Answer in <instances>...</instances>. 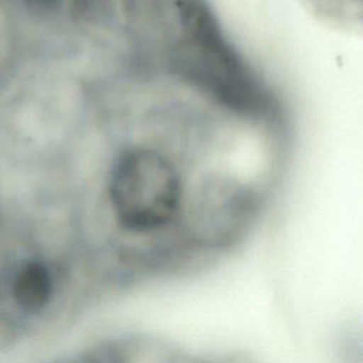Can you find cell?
Masks as SVG:
<instances>
[{
  "instance_id": "6da1fadb",
  "label": "cell",
  "mask_w": 363,
  "mask_h": 363,
  "mask_svg": "<svg viewBox=\"0 0 363 363\" xmlns=\"http://www.w3.org/2000/svg\"><path fill=\"white\" fill-rule=\"evenodd\" d=\"M54 294V278L48 267L33 261L26 264L13 282V296L26 311L37 312L43 309Z\"/></svg>"
},
{
  "instance_id": "7a4b0ae2",
  "label": "cell",
  "mask_w": 363,
  "mask_h": 363,
  "mask_svg": "<svg viewBox=\"0 0 363 363\" xmlns=\"http://www.w3.org/2000/svg\"><path fill=\"white\" fill-rule=\"evenodd\" d=\"M319 18L345 28H356L362 21V0H299Z\"/></svg>"
}]
</instances>
